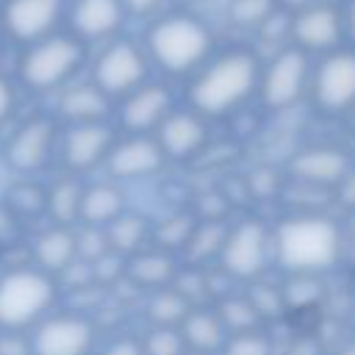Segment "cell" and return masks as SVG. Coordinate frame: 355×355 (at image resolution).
Here are the masks:
<instances>
[{
  "mask_svg": "<svg viewBox=\"0 0 355 355\" xmlns=\"http://www.w3.org/2000/svg\"><path fill=\"white\" fill-rule=\"evenodd\" d=\"M258 61L247 50H230L208 64L189 89V100L197 114L222 116L239 108L258 86Z\"/></svg>",
  "mask_w": 355,
  "mask_h": 355,
  "instance_id": "6da1fadb",
  "label": "cell"
},
{
  "mask_svg": "<svg viewBox=\"0 0 355 355\" xmlns=\"http://www.w3.org/2000/svg\"><path fill=\"white\" fill-rule=\"evenodd\" d=\"M272 247L277 261L288 272H322L336 263L341 252V233L338 227L316 214H302L283 219L272 236Z\"/></svg>",
  "mask_w": 355,
  "mask_h": 355,
  "instance_id": "7a4b0ae2",
  "label": "cell"
},
{
  "mask_svg": "<svg viewBox=\"0 0 355 355\" xmlns=\"http://www.w3.org/2000/svg\"><path fill=\"white\" fill-rule=\"evenodd\" d=\"M147 50L153 61L166 72L194 69L211 50L208 28L189 14L161 17L147 33Z\"/></svg>",
  "mask_w": 355,
  "mask_h": 355,
  "instance_id": "3957f363",
  "label": "cell"
},
{
  "mask_svg": "<svg viewBox=\"0 0 355 355\" xmlns=\"http://www.w3.org/2000/svg\"><path fill=\"white\" fill-rule=\"evenodd\" d=\"M83 64V42L72 33H50L28 44L19 61V78L33 92H53L72 80Z\"/></svg>",
  "mask_w": 355,
  "mask_h": 355,
  "instance_id": "277c9868",
  "label": "cell"
},
{
  "mask_svg": "<svg viewBox=\"0 0 355 355\" xmlns=\"http://www.w3.org/2000/svg\"><path fill=\"white\" fill-rule=\"evenodd\" d=\"M55 300V283L42 269H14L0 277V327L19 330L44 316Z\"/></svg>",
  "mask_w": 355,
  "mask_h": 355,
  "instance_id": "5b68a950",
  "label": "cell"
},
{
  "mask_svg": "<svg viewBox=\"0 0 355 355\" xmlns=\"http://www.w3.org/2000/svg\"><path fill=\"white\" fill-rule=\"evenodd\" d=\"M269 241V230L258 219H247L236 227H227L225 244L219 250L222 272L236 280H255L266 269Z\"/></svg>",
  "mask_w": 355,
  "mask_h": 355,
  "instance_id": "8992f818",
  "label": "cell"
},
{
  "mask_svg": "<svg viewBox=\"0 0 355 355\" xmlns=\"http://www.w3.org/2000/svg\"><path fill=\"white\" fill-rule=\"evenodd\" d=\"M144 75H147L144 53L133 42H111L94 61L92 83L103 94L119 97V94H130L133 89H139L144 83Z\"/></svg>",
  "mask_w": 355,
  "mask_h": 355,
  "instance_id": "52a82bcc",
  "label": "cell"
},
{
  "mask_svg": "<svg viewBox=\"0 0 355 355\" xmlns=\"http://www.w3.org/2000/svg\"><path fill=\"white\" fill-rule=\"evenodd\" d=\"M258 86H261V100L266 108H288L294 105L305 86H308V55L305 50L300 47H288V50H280L266 72L258 78Z\"/></svg>",
  "mask_w": 355,
  "mask_h": 355,
  "instance_id": "ba28073f",
  "label": "cell"
},
{
  "mask_svg": "<svg viewBox=\"0 0 355 355\" xmlns=\"http://www.w3.org/2000/svg\"><path fill=\"white\" fill-rule=\"evenodd\" d=\"M64 8V0H6L0 8V28L14 42L33 44L55 33Z\"/></svg>",
  "mask_w": 355,
  "mask_h": 355,
  "instance_id": "9c48e42d",
  "label": "cell"
},
{
  "mask_svg": "<svg viewBox=\"0 0 355 355\" xmlns=\"http://www.w3.org/2000/svg\"><path fill=\"white\" fill-rule=\"evenodd\" d=\"M313 100L327 114H344L355 105V53L338 50L322 58L311 80Z\"/></svg>",
  "mask_w": 355,
  "mask_h": 355,
  "instance_id": "30bf717a",
  "label": "cell"
},
{
  "mask_svg": "<svg viewBox=\"0 0 355 355\" xmlns=\"http://www.w3.org/2000/svg\"><path fill=\"white\" fill-rule=\"evenodd\" d=\"M94 341V327L89 319L75 313H61L44 319L31 336V355H86Z\"/></svg>",
  "mask_w": 355,
  "mask_h": 355,
  "instance_id": "8fae6325",
  "label": "cell"
},
{
  "mask_svg": "<svg viewBox=\"0 0 355 355\" xmlns=\"http://www.w3.org/2000/svg\"><path fill=\"white\" fill-rule=\"evenodd\" d=\"M349 169H352V164H349L347 153L338 147H324V144L297 153L288 164V172L294 175V180H300L302 186H313V189L338 186Z\"/></svg>",
  "mask_w": 355,
  "mask_h": 355,
  "instance_id": "7c38bea8",
  "label": "cell"
},
{
  "mask_svg": "<svg viewBox=\"0 0 355 355\" xmlns=\"http://www.w3.org/2000/svg\"><path fill=\"white\" fill-rule=\"evenodd\" d=\"M114 147V130L105 122H83L72 125L61 141V158L72 172H86L105 161Z\"/></svg>",
  "mask_w": 355,
  "mask_h": 355,
  "instance_id": "4fadbf2b",
  "label": "cell"
},
{
  "mask_svg": "<svg viewBox=\"0 0 355 355\" xmlns=\"http://www.w3.org/2000/svg\"><path fill=\"white\" fill-rule=\"evenodd\" d=\"M53 141H55V128L50 119H44V116L28 119L11 136V141L6 147V161L17 172H36L47 164Z\"/></svg>",
  "mask_w": 355,
  "mask_h": 355,
  "instance_id": "5bb4252c",
  "label": "cell"
},
{
  "mask_svg": "<svg viewBox=\"0 0 355 355\" xmlns=\"http://www.w3.org/2000/svg\"><path fill=\"white\" fill-rule=\"evenodd\" d=\"M108 172L119 180H136L150 178L164 166V153L155 139L150 136H130L125 141H116L105 155Z\"/></svg>",
  "mask_w": 355,
  "mask_h": 355,
  "instance_id": "9a60e30c",
  "label": "cell"
},
{
  "mask_svg": "<svg viewBox=\"0 0 355 355\" xmlns=\"http://www.w3.org/2000/svg\"><path fill=\"white\" fill-rule=\"evenodd\" d=\"M288 31L300 50H330L344 31V19L333 6L316 3L308 8H300L297 17L288 22Z\"/></svg>",
  "mask_w": 355,
  "mask_h": 355,
  "instance_id": "2e32d148",
  "label": "cell"
},
{
  "mask_svg": "<svg viewBox=\"0 0 355 355\" xmlns=\"http://www.w3.org/2000/svg\"><path fill=\"white\" fill-rule=\"evenodd\" d=\"M169 111H172V94L158 83H150V86L141 83L139 89L125 94L119 122L133 136H144L147 130L158 128Z\"/></svg>",
  "mask_w": 355,
  "mask_h": 355,
  "instance_id": "e0dca14e",
  "label": "cell"
},
{
  "mask_svg": "<svg viewBox=\"0 0 355 355\" xmlns=\"http://www.w3.org/2000/svg\"><path fill=\"white\" fill-rule=\"evenodd\" d=\"M125 19V8L119 0H72L69 6V25L72 36L80 42L108 39L119 31Z\"/></svg>",
  "mask_w": 355,
  "mask_h": 355,
  "instance_id": "ac0fdd59",
  "label": "cell"
},
{
  "mask_svg": "<svg viewBox=\"0 0 355 355\" xmlns=\"http://www.w3.org/2000/svg\"><path fill=\"white\" fill-rule=\"evenodd\" d=\"M155 130L164 158H191L205 144V122L194 111H169Z\"/></svg>",
  "mask_w": 355,
  "mask_h": 355,
  "instance_id": "d6986e66",
  "label": "cell"
},
{
  "mask_svg": "<svg viewBox=\"0 0 355 355\" xmlns=\"http://www.w3.org/2000/svg\"><path fill=\"white\" fill-rule=\"evenodd\" d=\"M111 97L103 94L94 83H78V86H67L61 92L58 100V111L64 119H69L72 125H83V122H103L108 114Z\"/></svg>",
  "mask_w": 355,
  "mask_h": 355,
  "instance_id": "ffe728a7",
  "label": "cell"
},
{
  "mask_svg": "<svg viewBox=\"0 0 355 355\" xmlns=\"http://www.w3.org/2000/svg\"><path fill=\"white\" fill-rule=\"evenodd\" d=\"M33 258L42 272H64L75 263L78 250H75V233L67 225H55L44 230L36 244H33Z\"/></svg>",
  "mask_w": 355,
  "mask_h": 355,
  "instance_id": "44dd1931",
  "label": "cell"
},
{
  "mask_svg": "<svg viewBox=\"0 0 355 355\" xmlns=\"http://www.w3.org/2000/svg\"><path fill=\"white\" fill-rule=\"evenodd\" d=\"M125 208L122 191L111 183H94L89 189H83L80 194V208H78V219H83V225L92 227H105L108 222H114Z\"/></svg>",
  "mask_w": 355,
  "mask_h": 355,
  "instance_id": "7402d4cb",
  "label": "cell"
},
{
  "mask_svg": "<svg viewBox=\"0 0 355 355\" xmlns=\"http://www.w3.org/2000/svg\"><path fill=\"white\" fill-rule=\"evenodd\" d=\"M180 336H183L186 347H191L194 352H208V355L222 349V344L227 338V333L214 311H189L186 319L180 322Z\"/></svg>",
  "mask_w": 355,
  "mask_h": 355,
  "instance_id": "603a6c76",
  "label": "cell"
},
{
  "mask_svg": "<svg viewBox=\"0 0 355 355\" xmlns=\"http://www.w3.org/2000/svg\"><path fill=\"white\" fill-rule=\"evenodd\" d=\"M125 272L136 286L164 288L178 275V266L166 252H133V258L128 261Z\"/></svg>",
  "mask_w": 355,
  "mask_h": 355,
  "instance_id": "cb8c5ba5",
  "label": "cell"
},
{
  "mask_svg": "<svg viewBox=\"0 0 355 355\" xmlns=\"http://www.w3.org/2000/svg\"><path fill=\"white\" fill-rule=\"evenodd\" d=\"M150 236L147 219L139 214H119L114 222L105 225V239H108V250L116 255H133L139 252V247L144 244V239Z\"/></svg>",
  "mask_w": 355,
  "mask_h": 355,
  "instance_id": "d4e9b609",
  "label": "cell"
},
{
  "mask_svg": "<svg viewBox=\"0 0 355 355\" xmlns=\"http://www.w3.org/2000/svg\"><path fill=\"white\" fill-rule=\"evenodd\" d=\"M225 236H227V227L222 219H200L186 241V255L189 261L194 263H202L208 258H219V250L225 244Z\"/></svg>",
  "mask_w": 355,
  "mask_h": 355,
  "instance_id": "484cf974",
  "label": "cell"
},
{
  "mask_svg": "<svg viewBox=\"0 0 355 355\" xmlns=\"http://www.w3.org/2000/svg\"><path fill=\"white\" fill-rule=\"evenodd\" d=\"M286 311H308L322 300V280L311 272H291V277L280 286Z\"/></svg>",
  "mask_w": 355,
  "mask_h": 355,
  "instance_id": "4316f807",
  "label": "cell"
},
{
  "mask_svg": "<svg viewBox=\"0 0 355 355\" xmlns=\"http://www.w3.org/2000/svg\"><path fill=\"white\" fill-rule=\"evenodd\" d=\"M80 183L67 178V180H58L47 194H44V208L50 211V216L58 222V225H72L78 219V208H80Z\"/></svg>",
  "mask_w": 355,
  "mask_h": 355,
  "instance_id": "83f0119b",
  "label": "cell"
},
{
  "mask_svg": "<svg viewBox=\"0 0 355 355\" xmlns=\"http://www.w3.org/2000/svg\"><path fill=\"white\" fill-rule=\"evenodd\" d=\"M189 311H191V302L175 288H158L147 302V316L155 327H175L186 319Z\"/></svg>",
  "mask_w": 355,
  "mask_h": 355,
  "instance_id": "f1b7e54d",
  "label": "cell"
},
{
  "mask_svg": "<svg viewBox=\"0 0 355 355\" xmlns=\"http://www.w3.org/2000/svg\"><path fill=\"white\" fill-rule=\"evenodd\" d=\"M214 313L219 316V322H222L227 336L250 333V330H258V324H261V316H258V311L252 308V302L247 297H225L216 305Z\"/></svg>",
  "mask_w": 355,
  "mask_h": 355,
  "instance_id": "f546056e",
  "label": "cell"
},
{
  "mask_svg": "<svg viewBox=\"0 0 355 355\" xmlns=\"http://www.w3.org/2000/svg\"><path fill=\"white\" fill-rule=\"evenodd\" d=\"M194 225H197V219L191 214H172L155 225L153 239L158 241L161 250H178V247H186Z\"/></svg>",
  "mask_w": 355,
  "mask_h": 355,
  "instance_id": "4dcf8cb0",
  "label": "cell"
},
{
  "mask_svg": "<svg viewBox=\"0 0 355 355\" xmlns=\"http://www.w3.org/2000/svg\"><path fill=\"white\" fill-rule=\"evenodd\" d=\"M277 0H230V19L239 28H261L275 14Z\"/></svg>",
  "mask_w": 355,
  "mask_h": 355,
  "instance_id": "1f68e13d",
  "label": "cell"
},
{
  "mask_svg": "<svg viewBox=\"0 0 355 355\" xmlns=\"http://www.w3.org/2000/svg\"><path fill=\"white\" fill-rule=\"evenodd\" d=\"M144 355H183L186 341L178 327H153L141 341Z\"/></svg>",
  "mask_w": 355,
  "mask_h": 355,
  "instance_id": "d6a6232c",
  "label": "cell"
},
{
  "mask_svg": "<svg viewBox=\"0 0 355 355\" xmlns=\"http://www.w3.org/2000/svg\"><path fill=\"white\" fill-rule=\"evenodd\" d=\"M222 355H275V347L263 333L250 330L227 336L222 344Z\"/></svg>",
  "mask_w": 355,
  "mask_h": 355,
  "instance_id": "836d02e7",
  "label": "cell"
},
{
  "mask_svg": "<svg viewBox=\"0 0 355 355\" xmlns=\"http://www.w3.org/2000/svg\"><path fill=\"white\" fill-rule=\"evenodd\" d=\"M252 302V308L258 311L261 319H275L280 313H286V305H283V294L277 286H255L247 297Z\"/></svg>",
  "mask_w": 355,
  "mask_h": 355,
  "instance_id": "e575fe53",
  "label": "cell"
},
{
  "mask_svg": "<svg viewBox=\"0 0 355 355\" xmlns=\"http://www.w3.org/2000/svg\"><path fill=\"white\" fill-rule=\"evenodd\" d=\"M75 250H78V258H86V261H97L108 252V239H105V230L103 227H92L86 225L78 236H75Z\"/></svg>",
  "mask_w": 355,
  "mask_h": 355,
  "instance_id": "d590c367",
  "label": "cell"
},
{
  "mask_svg": "<svg viewBox=\"0 0 355 355\" xmlns=\"http://www.w3.org/2000/svg\"><path fill=\"white\" fill-rule=\"evenodd\" d=\"M44 208V191L31 186V183H19L8 191V211H19V214H33Z\"/></svg>",
  "mask_w": 355,
  "mask_h": 355,
  "instance_id": "8d00e7d4",
  "label": "cell"
},
{
  "mask_svg": "<svg viewBox=\"0 0 355 355\" xmlns=\"http://www.w3.org/2000/svg\"><path fill=\"white\" fill-rule=\"evenodd\" d=\"M197 211H200V219H222L225 211H227V200L225 194L219 191H211V194H202L200 202H197Z\"/></svg>",
  "mask_w": 355,
  "mask_h": 355,
  "instance_id": "74e56055",
  "label": "cell"
},
{
  "mask_svg": "<svg viewBox=\"0 0 355 355\" xmlns=\"http://www.w3.org/2000/svg\"><path fill=\"white\" fill-rule=\"evenodd\" d=\"M0 355H31V341L14 330H6L0 336Z\"/></svg>",
  "mask_w": 355,
  "mask_h": 355,
  "instance_id": "f35d334b",
  "label": "cell"
},
{
  "mask_svg": "<svg viewBox=\"0 0 355 355\" xmlns=\"http://www.w3.org/2000/svg\"><path fill=\"white\" fill-rule=\"evenodd\" d=\"M14 103H17V94H14V86L0 75V122H6L14 111Z\"/></svg>",
  "mask_w": 355,
  "mask_h": 355,
  "instance_id": "ab89813d",
  "label": "cell"
},
{
  "mask_svg": "<svg viewBox=\"0 0 355 355\" xmlns=\"http://www.w3.org/2000/svg\"><path fill=\"white\" fill-rule=\"evenodd\" d=\"M122 3V8H125V14L130 11V14H136V17H144V14H153L158 6H161V0H119Z\"/></svg>",
  "mask_w": 355,
  "mask_h": 355,
  "instance_id": "60d3db41",
  "label": "cell"
},
{
  "mask_svg": "<svg viewBox=\"0 0 355 355\" xmlns=\"http://www.w3.org/2000/svg\"><path fill=\"white\" fill-rule=\"evenodd\" d=\"M338 197H341V202H344V205L355 208V169H349V172H347V178L338 183Z\"/></svg>",
  "mask_w": 355,
  "mask_h": 355,
  "instance_id": "b9f144b4",
  "label": "cell"
},
{
  "mask_svg": "<svg viewBox=\"0 0 355 355\" xmlns=\"http://www.w3.org/2000/svg\"><path fill=\"white\" fill-rule=\"evenodd\" d=\"M103 355H144V349L136 341H114L111 347L103 349Z\"/></svg>",
  "mask_w": 355,
  "mask_h": 355,
  "instance_id": "7bdbcfd3",
  "label": "cell"
},
{
  "mask_svg": "<svg viewBox=\"0 0 355 355\" xmlns=\"http://www.w3.org/2000/svg\"><path fill=\"white\" fill-rule=\"evenodd\" d=\"M286 355H319V344L308 336V338H297L288 349H286Z\"/></svg>",
  "mask_w": 355,
  "mask_h": 355,
  "instance_id": "ee69618b",
  "label": "cell"
},
{
  "mask_svg": "<svg viewBox=\"0 0 355 355\" xmlns=\"http://www.w3.org/2000/svg\"><path fill=\"white\" fill-rule=\"evenodd\" d=\"M14 236V214L8 205H0V241H8Z\"/></svg>",
  "mask_w": 355,
  "mask_h": 355,
  "instance_id": "f6af8a7d",
  "label": "cell"
},
{
  "mask_svg": "<svg viewBox=\"0 0 355 355\" xmlns=\"http://www.w3.org/2000/svg\"><path fill=\"white\" fill-rule=\"evenodd\" d=\"M280 6H286V8H294V11H300V8H308V6H316L319 0H277Z\"/></svg>",
  "mask_w": 355,
  "mask_h": 355,
  "instance_id": "bcb514c9",
  "label": "cell"
},
{
  "mask_svg": "<svg viewBox=\"0 0 355 355\" xmlns=\"http://www.w3.org/2000/svg\"><path fill=\"white\" fill-rule=\"evenodd\" d=\"M347 31H349V36L355 39V0H352V6H349V11H347Z\"/></svg>",
  "mask_w": 355,
  "mask_h": 355,
  "instance_id": "7dc6e473",
  "label": "cell"
},
{
  "mask_svg": "<svg viewBox=\"0 0 355 355\" xmlns=\"http://www.w3.org/2000/svg\"><path fill=\"white\" fill-rule=\"evenodd\" d=\"M338 355H355V338H352L347 347H341V349H338Z\"/></svg>",
  "mask_w": 355,
  "mask_h": 355,
  "instance_id": "c3c4849f",
  "label": "cell"
},
{
  "mask_svg": "<svg viewBox=\"0 0 355 355\" xmlns=\"http://www.w3.org/2000/svg\"><path fill=\"white\" fill-rule=\"evenodd\" d=\"M183 355H208V352H194V349H186Z\"/></svg>",
  "mask_w": 355,
  "mask_h": 355,
  "instance_id": "681fc988",
  "label": "cell"
},
{
  "mask_svg": "<svg viewBox=\"0 0 355 355\" xmlns=\"http://www.w3.org/2000/svg\"><path fill=\"white\" fill-rule=\"evenodd\" d=\"M180 3H202V0H180Z\"/></svg>",
  "mask_w": 355,
  "mask_h": 355,
  "instance_id": "f907efd6",
  "label": "cell"
},
{
  "mask_svg": "<svg viewBox=\"0 0 355 355\" xmlns=\"http://www.w3.org/2000/svg\"><path fill=\"white\" fill-rule=\"evenodd\" d=\"M0 39H3V28H0Z\"/></svg>",
  "mask_w": 355,
  "mask_h": 355,
  "instance_id": "816d5d0a",
  "label": "cell"
}]
</instances>
